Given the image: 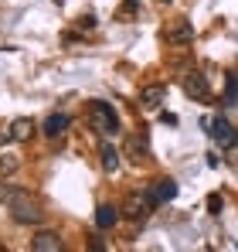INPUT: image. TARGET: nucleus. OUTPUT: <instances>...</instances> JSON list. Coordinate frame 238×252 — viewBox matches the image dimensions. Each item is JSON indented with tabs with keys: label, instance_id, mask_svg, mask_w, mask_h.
<instances>
[{
	"label": "nucleus",
	"instance_id": "423d86ee",
	"mask_svg": "<svg viewBox=\"0 0 238 252\" xmlns=\"http://www.w3.org/2000/svg\"><path fill=\"white\" fill-rule=\"evenodd\" d=\"M184 92L191 95V99H211V85H208V75H201V72H191V75H184Z\"/></svg>",
	"mask_w": 238,
	"mask_h": 252
},
{
	"label": "nucleus",
	"instance_id": "0eeeda50",
	"mask_svg": "<svg viewBox=\"0 0 238 252\" xmlns=\"http://www.w3.org/2000/svg\"><path fill=\"white\" fill-rule=\"evenodd\" d=\"M31 249H34V252H61V249H65V242H61V235H58V232L41 228L38 235L31 239Z\"/></svg>",
	"mask_w": 238,
	"mask_h": 252
},
{
	"label": "nucleus",
	"instance_id": "f03ea898",
	"mask_svg": "<svg viewBox=\"0 0 238 252\" xmlns=\"http://www.w3.org/2000/svg\"><path fill=\"white\" fill-rule=\"evenodd\" d=\"M7 211H10V218H14L17 225H34V228L44 225V211H41V205L31 198V194H28V198H21L17 205H10Z\"/></svg>",
	"mask_w": 238,
	"mask_h": 252
},
{
	"label": "nucleus",
	"instance_id": "f8f14e48",
	"mask_svg": "<svg viewBox=\"0 0 238 252\" xmlns=\"http://www.w3.org/2000/svg\"><path fill=\"white\" fill-rule=\"evenodd\" d=\"M99 164H102L106 174H116L119 170V150L113 143H102V147H99Z\"/></svg>",
	"mask_w": 238,
	"mask_h": 252
},
{
	"label": "nucleus",
	"instance_id": "f3484780",
	"mask_svg": "<svg viewBox=\"0 0 238 252\" xmlns=\"http://www.w3.org/2000/svg\"><path fill=\"white\" fill-rule=\"evenodd\" d=\"M79 24H82V28H95V17H92V14H85V17H79Z\"/></svg>",
	"mask_w": 238,
	"mask_h": 252
},
{
	"label": "nucleus",
	"instance_id": "2eb2a0df",
	"mask_svg": "<svg viewBox=\"0 0 238 252\" xmlns=\"http://www.w3.org/2000/svg\"><path fill=\"white\" fill-rule=\"evenodd\" d=\"M17 167H21V160L14 154H0V174H14Z\"/></svg>",
	"mask_w": 238,
	"mask_h": 252
},
{
	"label": "nucleus",
	"instance_id": "1a4fd4ad",
	"mask_svg": "<svg viewBox=\"0 0 238 252\" xmlns=\"http://www.w3.org/2000/svg\"><path fill=\"white\" fill-rule=\"evenodd\" d=\"M34 129H38V126H34V120L17 116V120L10 123V129H7V133H10V140H14V143H28V140L34 136Z\"/></svg>",
	"mask_w": 238,
	"mask_h": 252
},
{
	"label": "nucleus",
	"instance_id": "20e7f679",
	"mask_svg": "<svg viewBox=\"0 0 238 252\" xmlns=\"http://www.w3.org/2000/svg\"><path fill=\"white\" fill-rule=\"evenodd\" d=\"M157 205H160V201H157V191H143L140 198H129V201H126V211H122V215H126L129 221H147V218H150V211L157 208Z\"/></svg>",
	"mask_w": 238,
	"mask_h": 252
},
{
	"label": "nucleus",
	"instance_id": "6ab92c4d",
	"mask_svg": "<svg viewBox=\"0 0 238 252\" xmlns=\"http://www.w3.org/2000/svg\"><path fill=\"white\" fill-rule=\"evenodd\" d=\"M7 140H10V133H7V129H3V133H0V143H7Z\"/></svg>",
	"mask_w": 238,
	"mask_h": 252
},
{
	"label": "nucleus",
	"instance_id": "9d476101",
	"mask_svg": "<svg viewBox=\"0 0 238 252\" xmlns=\"http://www.w3.org/2000/svg\"><path fill=\"white\" fill-rule=\"evenodd\" d=\"M68 123H72V120H68V113H51V116L41 123V133H44L48 140H55V136H61V133L68 129Z\"/></svg>",
	"mask_w": 238,
	"mask_h": 252
},
{
	"label": "nucleus",
	"instance_id": "9b49d317",
	"mask_svg": "<svg viewBox=\"0 0 238 252\" xmlns=\"http://www.w3.org/2000/svg\"><path fill=\"white\" fill-rule=\"evenodd\" d=\"M119 218H122V215H119L116 205H99V208H95V228H99V232H109V228H116Z\"/></svg>",
	"mask_w": 238,
	"mask_h": 252
},
{
	"label": "nucleus",
	"instance_id": "f257e3e1",
	"mask_svg": "<svg viewBox=\"0 0 238 252\" xmlns=\"http://www.w3.org/2000/svg\"><path fill=\"white\" fill-rule=\"evenodd\" d=\"M89 123H92V129H95L99 136H116L119 133L116 109H113L109 102H102V99H92V106H89Z\"/></svg>",
	"mask_w": 238,
	"mask_h": 252
},
{
	"label": "nucleus",
	"instance_id": "dca6fc26",
	"mask_svg": "<svg viewBox=\"0 0 238 252\" xmlns=\"http://www.w3.org/2000/svg\"><path fill=\"white\" fill-rule=\"evenodd\" d=\"M221 205H225L221 194H211V198H208V211H211V215H221Z\"/></svg>",
	"mask_w": 238,
	"mask_h": 252
},
{
	"label": "nucleus",
	"instance_id": "4468645a",
	"mask_svg": "<svg viewBox=\"0 0 238 252\" xmlns=\"http://www.w3.org/2000/svg\"><path fill=\"white\" fill-rule=\"evenodd\" d=\"M225 106H238V75L235 72L225 75Z\"/></svg>",
	"mask_w": 238,
	"mask_h": 252
},
{
	"label": "nucleus",
	"instance_id": "6e6552de",
	"mask_svg": "<svg viewBox=\"0 0 238 252\" xmlns=\"http://www.w3.org/2000/svg\"><path fill=\"white\" fill-rule=\"evenodd\" d=\"M235 126L228 123V120H225V116H218V120H211V140H214V143H221V147H232V143H235Z\"/></svg>",
	"mask_w": 238,
	"mask_h": 252
},
{
	"label": "nucleus",
	"instance_id": "ddd939ff",
	"mask_svg": "<svg viewBox=\"0 0 238 252\" xmlns=\"http://www.w3.org/2000/svg\"><path fill=\"white\" fill-rule=\"evenodd\" d=\"M157 201L163 205V201H174L177 198V181H170V177H163V181H157Z\"/></svg>",
	"mask_w": 238,
	"mask_h": 252
},
{
	"label": "nucleus",
	"instance_id": "aec40b11",
	"mask_svg": "<svg viewBox=\"0 0 238 252\" xmlns=\"http://www.w3.org/2000/svg\"><path fill=\"white\" fill-rule=\"evenodd\" d=\"M157 3H174V0H157Z\"/></svg>",
	"mask_w": 238,
	"mask_h": 252
},
{
	"label": "nucleus",
	"instance_id": "39448f33",
	"mask_svg": "<svg viewBox=\"0 0 238 252\" xmlns=\"http://www.w3.org/2000/svg\"><path fill=\"white\" fill-rule=\"evenodd\" d=\"M163 102H167V85H143L140 89V106L147 113H157Z\"/></svg>",
	"mask_w": 238,
	"mask_h": 252
},
{
	"label": "nucleus",
	"instance_id": "7ed1b4c3",
	"mask_svg": "<svg viewBox=\"0 0 238 252\" xmlns=\"http://www.w3.org/2000/svg\"><path fill=\"white\" fill-rule=\"evenodd\" d=\"M198 38V31H194V24L187 21V17H177L174 24H167V31H163V41L170 44V48H187V44H194Z\"/></svg>",
	"mask_w": 238,
	"mask_h": 252
},
{
	"label": "nucleus",
	"instance_id": "a211bd4d",
	"mask_svg": "<svg viewBox=\"0 0 238 252\" xmlns=\"http://www.w3.org/2000/svg\"><path fill=\"white\" fill-rule=\"evenodd\" d=\"M136 3H140V0H126V3H122V14H133V10H136Z\"/></svg>",
	"mask_w": 238,
	"mask_h": 252
}]
</instances>
